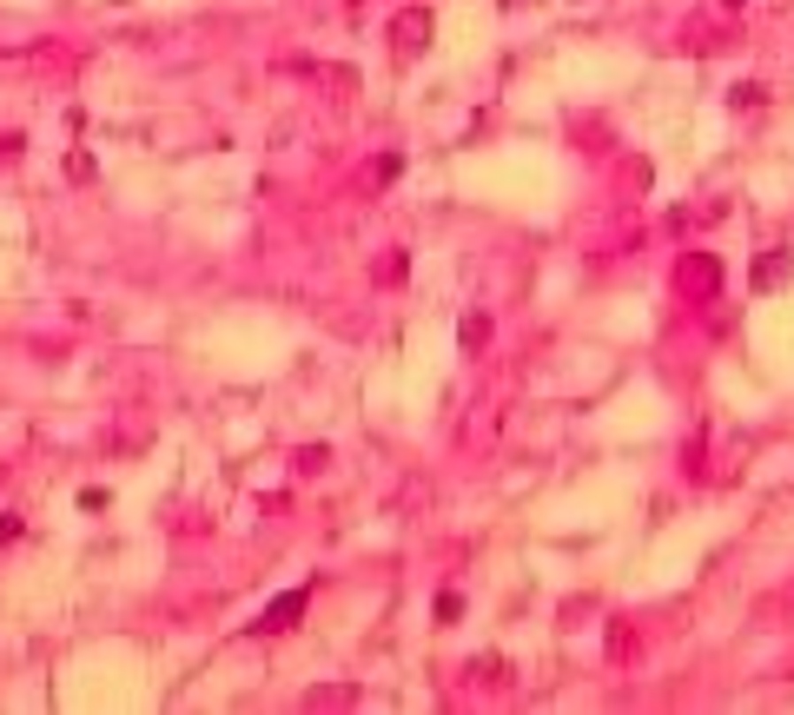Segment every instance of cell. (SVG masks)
<instances>
[{
	"label": "cell",
	"instance_id": "cell-6",
	"mask_svg": "<svg viewBox=\"0 0 794 715\" xmlns=\"http://www.w3.org/2000/svg\"><path fill=\"white\" fill-rule=\"evenodd\" d=\"M457 616H464V596L443 590V596H437V623H457Z\"/></svg>",
	"mask_w": 794,
	"mask_h": 715
},
{
	"label": "cell",
	"instance_id": "cell-3",
	"mask_svg": "<svg viewBox=\"0 0 794 715\" xmlns=\"http://www.w3.org/2000/svg\"><path fill=\"white\" fill-rule=\"evenodd\" d=\"M391 34L404 40V47H424V40H430V13H424V7L397 13V20H391Z\"/></svg>",
	"mask_w": 794,
	"mask_h": 715
},
{
	"label": "cell",
	"instance_id": "cell-1",
	"mask_svg": "<svg viewBox=\"0 0 794 715\" xmlns=\"http://www.w3.org/2000/svg\"><path fill=\"white\" fill-rule=\"evenodd\" d=\"M304 602H312L304 583H298V590H285V596H272V602H265V616H258V629H291L304 616Z\"/></svg>",
	"mask_w": 794,
	"mask_h": 715
},
{
	"label": "cell",
	"instance_id": "cell-2",
	"mask_svg": "<svg viewBox=\"0 0 794 715\" xmlns=\"http://www.w3.org/2000/svg\"><path fill=\"white\" fill-rule=\"evenodd\" d=\"M682 285H689V291H702V299H715V291H721V265L708 259V252H695V259L682 265Z\"/></svg>",
	"mask_w": 794,
	"mask_h": 715
},
{
	"label": "cell",
	"instance_id": "cell-4",
	"mask_svg": "<svg viewBox=\"0 0 794 715\" xmlns=\"http://www.w3.org/2000/svg\"><path fill=\"white\" fill-rule=\"evenodd\" d=\"M788 272H794V259H788V252H768V259L755 265V285H761V291H775Z\"/></svg>",
	"mask_w": 794,
	"mask_h": 715
},
{
	"label": "cell",
	"instance_id": "cell-5",
	"mask_svg": "<svg viewBox=\"0 0 794 715\" xmlns=\"http://www.w3.org/2000/svg\"><path fill=\"white\" fill-rule=\"evenodd\" d=\"M457 338H464V345H470V352H477V345H483V338H490V318H483V312H470V318H464V325H457Z\"/></svg>",
	"mask_w": 794,
	"mask_h": 715
}]
</instances>
